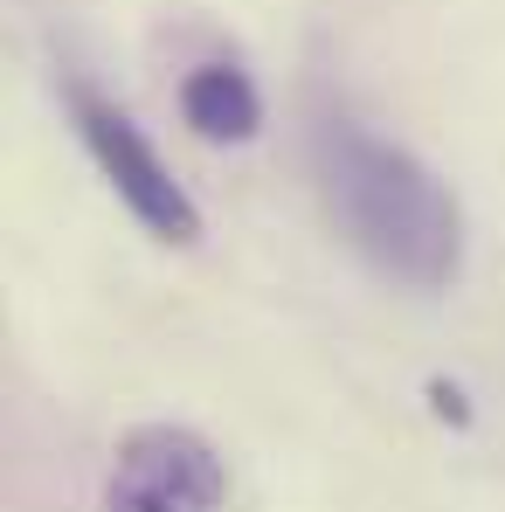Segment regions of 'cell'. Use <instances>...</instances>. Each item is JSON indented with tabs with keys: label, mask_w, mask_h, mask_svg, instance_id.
<instances>
[{
	"label": "cell",
	"mask_w": 505,
	"mask_h": 512,
	"mask_svg": "<svg viewBox=\"0 0 505 512\" xmlns=\"http://www.w3.org/2000/svg\"><path fill=\"white\" fill-rule=\"evenodd\" d=\"M180 118L208 146H243V139H256V125H263V90L250 84L243 63H201L180 84Z\"/></svg>",
	"instance_id": "277c9868"
},
{
	"label": "cell",
	"mask_w": 505,
	"mask_h": 512,
	"mask_svg": "<svg viewBox=\"0 0 505 512\" xmlns=\"http://www.w3.org/2000/svg\"><path fill=\"white\" fill-rule=\"evenodd\" d=\"M229 506V464L208 436L180 423H146L118 443L104 512H222Z\"/></svg>",
	"instance_id": "3957f363"
},
{
	"label": "cell",
	"mask_w": 505,
	"mask_h": 512,
	"mask_svg": "<svg viewBox=\"0 0 505 512\" xmlns=\"http://www.w3.org/2000/svg\"><path fill=\"white\" fill-rule=\"evenodd\" d=\"M70 118H77V139L90 146L97 173L111 180V194L132 208V222H139L146 236H160V243H201V208H194V194L173 180V167L160 160V146H153L111 97L70 84Z\"/></svg>",
	"instance_id": "7a4b0ae2"
},
{
	"label": "cell",
	"mask_w": 505,
	"mask_h": 512,
	"mask_svg": "<svg viewBox=\"0 0 505 512\" xmlns=\"http://www.w3.org/2000/svg\"><path fill=\"white\" fill-rule=\"evenodd\" d=\"M319 194L333 208L339 236L402 291H450L464 270V208L422 167L409 146L367 132L360 118H319L312 132Z\"/></svg>",
	"instance_id": "6da1fadb"
}]
</instances>
